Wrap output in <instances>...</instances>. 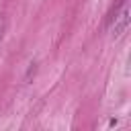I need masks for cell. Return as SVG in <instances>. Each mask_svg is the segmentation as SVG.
Here are the masks:
<instances>
[{"mask_svg":"<svg viewBox=\"0 0 131 131\" xmlns=\"http://www.w3.org/2000/svg\"><path fill=\"white\" fill-rule=\"evenodd\" d=\"M127 27H129V10H127V8H123L119 14L111 16V35H113L115 39H119V37L127 31Z\"/></svg>","mask_w":131,"mask_h":131,"instance_id":"1","label":"cell"},{"mask_svg":"<svg viewBox=\"0 0 131 131\" xmlns=\"http://www.w3.org/2000/svg\"><path fill=\"white\" fill-rule=\"evenodd\" d=\"M4 29H6V20L0 16V41H2V37H4Z\"/></svg>","mask_w":131,"mask_h":131,"instance_id":"2","label":"cell"},{"mask_svg":"<svg viewBox=\"0 0 131 131\" xmlns=\"http://www.w3.org/2000/svg\"><path fill=\"white\" fill-rule=\"evenodd\" d=\"M121 4H123V0H115V12H117V8H119Z\"/></svg>","mask_w":131,"mask_h":131,"instance_id":"3","label":"cell"}]
</instances>
